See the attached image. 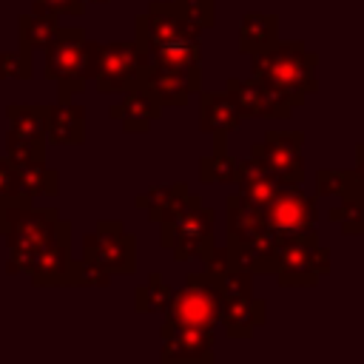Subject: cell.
<instances>
[{"mask_svg": "<svg viewBox=\"0 0 364 364\" xmlns=\"http://www.w3.org/2000/svg\"><path fill=\"white\" fill-rule=\"evenodd\" d=\"M242 122V114L228 91H199V128L210 136L230 134Z\"/></svg>", "mask_w": 364, "mask_h": 364, "instance_id": "cell-17", "label": "cell"}, {"mask_svg": "<svg viewBox=\"0 0 364 364\" xmlns=\"http://www.w3.org/2000/svg\"><path fill=\"white\" fill-rule=\"evenodd\" d=\"M71 264H74V256H71V222L60 219V230L37 253L28 279H31L34 287H65V284H71Z\"/></svg>", "mask_w": 364, "mask_h": 364, "instance_id": "cell-13", "label": "cell"}, {"mask_svg": "<svg viewBox=\"0 0 364 364\" xmlns=\"http://www.w3.org/2000/svg\"><path fill=\"white\" fill-rule=\"evenodd\" d=\"M316 199L307 196L301 191V185L287 182L282 185V191L270 199V205L264 208V222L267 228L284 239V236H301V233H313L316 230Z\"/></svg>", "mask_w": 364, "mask_h": 364, "instance_id": "cell-9", "label": "cell"}, {"mask_svg": "<svg viewBox=\"0 0 364 364\" xmlns=\"http://www.w3.org/2000/svg\"><path fill=\"white\" fill-rule=\"evenodd\" d=\"M20 185L26 191V196L34 202L37 196H57L60 193V173L54 168L46 165V159H26V162H14Z\"/></svg>", "mask_w": 364, "mask_h": 364, "instance_id": "cell-25", "label": "cell"}, {"mask_svg": "<svg viewBox=\"0 0 364 364\" xmlns=\"http://www.w3.org/2000/svg\"><path fill=\"white\" fill-rule=\"evenodd\" d=\"M108 117L119 122V117H122V105H119V102H117V105H111V108H108Z\"/></svg>", "mask_w": 364, "mask_h": 364, "instance_id": "cell-38", "label": "cell"}, {"mask_svg": "<svg viewBox=\"0 0 364 364\" xmlns=\"http://www.w3.org/2000/svg\"><path fill=\"white\" fill-rule=\"evenodd\" d=\"M134 31H136V40L145 43V48H156L162 43H171V40H179V37H202L205 26H199L196 20L185 17L173 0L168 3H159L154 0L148 6V11L136 14L134 20Z\"/></svg>", "mask_w": 364, "mask_h": 364, "instance_id": "cell-10", "label": "cell"}, {"mask_svg": "<svg viewBox=\"0 0 364 364\" xmlns=\"http://www.w3.org/2000/svg\"><path fill=\"white\" fill-rule=\"evenodd\" d=\"M31 11L34 14H48V17H60V14L82 17L85 14V0H31Z\"/></svg>", "mask_w": 364, "mask_h": 364, "instance_id": "cell-34", "label": "cell"}, {"mask_svg": "<svg viewBox=\"0 0 364 364\" xmlns=\"http://www.w3.org/2000/svg\"><path fill=\"white\" fill-rule=\"evenodd\" d=\"M185 193H191L188 182H173V185H154V188H148L145 193L134 196V208H139V210H148V219H151V222H156L159 210H162L165 205H171L176 196H185Z\"/></svg>", "mask_w": 364, "mask_h": 364, "instance_id": "cell-29", "label": "cell"}, {"mask_svg": "<svg viewBox=\"0 0 364 364\" xmlns=\"http://www.w3.org/2000/svg\"><path fill=\"white\" fill-rule=\"evenodd\" d=\"M171 296H173V290L165 284V279L159 273H151V279L134 290V310H139V313H165Z\"/></svg>", "mask_w": 364, "mask_h": 364, "instance_id": "cell-28", "label": "cell"}, {"mask_svg": "<svg viewBox=\"0 0 364 364\" xmlns=\"http://www.w3.org/2000/svg\"><path fill=\"white\" fill-rule=\"evenodd\" d=\"M213 347H216L213 330L162 321V350H159V355H162L165 364H176V361L210 364L213 361Z\"/></svg>", "mask_w": 364, "mask_h": 364, "instance_id": "cell-12", "label": "cell"}, {"mask_svg": "<svg viewBox=\"0 0 364 364\" xmlns=\"http://www.w3.org/2000/svg\"><path fill=\"white\" fill-rule=\"evenodd\" d=\"M304 134L301 131H267L262 142L250 148V156L259 159L270 173L282 182H304V159H301Z\"/></svg>", "mask_w": 364, "mask_h": 364, "instance_id": "cell-11", "label": "cell"}, {"mask_svg": "<svg viewBox=\"0 0 364 364\" xmlns=\"http://www.w3.org/2000/svg\"><path fill=\"white\" fill-rule=\"evenodd\" d=\"M330 270V253L318 245L316 230L301 236H284L276 245L273 273L282 287H307L316 284Z\"/></svg>", "mask_w": 364, "mask_h": 364, "instance_id": "cell-7", "label": "cell"}, {"mask_svg": "<svg viewBox=\"0 0 364 364\" xmlns=\"http://www.w3.org/2000/svg\"><path fill=\"white\" fill-rule=\"evenodd\" d=\"M236 165H239V159H233L225 148V134H216L213 136V154L199 159V179L208 185L236 182Z\"/></svg>", "mask_w": 364, "mask_h": 364, "instance_id": "cell-26", "label": "cell"}, {"mask_svg": "<svg viewBox=\"0 0 364 364\" xmlns=\"http://www.w3.org/2000/svg\"><path fill=\"white\" fill-rule=\"evenodd\" d=\"M60 230L57 208H34L31 202L0 205V236L6 239V273H31L37 253Z\"/></svg>", "mask_w": 364, "mask_h": 364, "instance_id": "cell-1", "label": "cell"}, {"mask_svg": "<svg viewBox=\"0 0 364 364\" xmlns=\"http://www.w3.org/2000/svg\"><path fill=\"white\" fill-rule=\"evenodd\" d=\"M151 71V54L139 40H119V43H100L97 51V74L94 85L100 94L131 91L145 82Z\"/></svg>", "mask_w": 364, "mask_h": 364, "instance_id": "cell-5", "label": "cell"}, {"mask_svg": "<svg viewBox=\"0 0 364 364\" xmlns=\"http://www.w3.org/2000/svg\"><path fill=\"white\" fill-rule=\"evenodd\" d=\"M316 63L318 57L307 51L304 43L276 40L270 48L253 54V77L296 108L310 91H316Z\"/></svg>", "mask_w": 364, "mask_h": 364, "instance_id": "cell-2", "label": "cell"}, {"mask_svg": "<svg viewBox=\"0 0 364 364\" xmlns=\"http://www.w3.org/2000/svg\"><path fill=\"white\" fill-rule=\"evenodd\" d=\"M6 156L11 162H26V159H46V151L31 145V142H26L23 136L6 131Z\"/></svg>", "mask_w": 364, "mask_h": 364, "instance_id": "cell-36", "label": "cell"}, {"mask_svg": "<svg viewBox=\"0 0 364 364\" xmlns=\"http://www.w3.org/2000/svg\"><path fill=\"white\" fill-rule=\"evenodd\" d=\"M46 114H48V105H20V102L6 105L9 131L23 136L26 142L43 148V151L48 145V139H46Z\"/></svg>", "mask_w": 364, "mask_h": 364, "instance_id": "cell-23", "label": "cell"}, {"mask_svg": "<svg viewBox=\"0 0 364 364\" xmlns=\"http://www.w3.org/2000/svg\"><path fill=\"white\" fill-rule=\"evenodd\" d=\"M85 3H88V0H85ZM91 3H108V0H91Z\"/></svg>", "mask_w": 364, "mask_h": 364, "instance_id": "cell-39", "label": "cell"}, {"mask_svg": "<svg viewBox=\"0 0 364 364\" xmlns=\"http://www.w3.org/2000/svg\"><path fill=\"white\" fill-rule=\"evenodd\" d=\"M213 222H216L213 208L202 205V199L196 193H191L185 202V210L173 222L159 225V245L165 250H171L173 262H191V259L205 262L210 256V250L216 247Z\"/></svg>", "mask_w": 364, "mask_h": 364, "instance_id": "cell-4", "label": "cell"}, {"mask_svg": "<svg viewBox=\"0 0 364 364\" xmlns=\"http://www.w3.org/2000/svg\"><path fill=\"white\" fill-rule=\"evenodd\" d=\"M355 173H358L361 182H364V145L355 148Z\"/></svg>", "mask_w": 364, "mask_h": 364, "instance_id": "cell-37", "label": "cell"}, {"mask_svg": "<svg viewBox=\"0 0 364 364\" xmlns=\"http://www.w3.org/2000/svg\"><path fill=\"white\" fill-rule=\"evenodd\" d=\"M330 219L341 225V233H364V196H347L338 208L330 210Z\"/></svg>", "mask_w": 364, "mask_h": 364, "instance_id": "cell-31", "label": "cell"}, {"mask_svg": "<svg viewBox=\"0 0 364 364\" xmlns=\"http://www.w3.org/2000/svg\"><path fill=\"white\" fill-rule=\"evenodd\" d=\"M236 185L245 199H250L253 205H259L264 210L270 205V199L282 191V185H287V182H282L276 173H270L259 159L247 156L236 165Z\"/></svg>", "mask_w": 364, "mask_h": 364, "instance_id": "cell-18", "label": "cell"}, {"mask_svg": "<svg viewBox=\"0 0 364 364\" xmlns=\"http://www.w3.org/2000/svg\"><path fill=\"white\" fill-rule=\"evenodd\" d=\"M279 40V17L276 14H262V11H250L242 17L239 23V51L242 54H259L264 48H270Z\"/></svg>", "mask_w": 364, "mask_h": 364, "instance_id": "cell-22", "label": "cell"}, {"mask_svg": "<svg viewBox=\"0 0 364 364\" xmlns=\"http://www.w3.org/2000/svg\"><path fill=\"white\" fill-rule=\"evenodd\" d=\"M0 199L3 202H31L20 185V176H17V168L9 156L0 159Z\"/></svg>", "mask_w": 364, "mask_h": 364, "instance_id": "cell-33", "label": "cell"}, {"mask_svg": "<svg viewBox=\"0 0 364 364\" xmlns=\"http://www.w3.org/2000/svg\"><path fill=\"white\" fill-rule=\"evenodd\" d=\"M63 26L57 23V17H48V14H20L17 17V40H20V51L26 57L34 54V48H48L57 37H60Z\"/></svg>", "mask_w": 364, "mask_h": 364, "instance_id": "cell-24", "label": "cell"}, {"mask_svg": "<svg viewBox=\"0 0 364 364\" xmlns=\"http://www.w3.org/2000/svg\"><path fill=\"white\" fill-rule=\"evenodd\" d=\"M100 43L85 37L82 26H63L60 37L43 51V77L57 82V100L71 102V94L82 91L97 74Z\"/></svg>", "mask_w": 364, "mask_h": 364, "instance_id": "cell-3", "label": "cell"}, {"mask_svg": "<svg viewBox=\"0 0 364 364\" xmlns=\"http://www.w3.org/2000/svg\"><path fill=\"white\" fill-rule=\"evenodd\" d=\"M119 105H122L119 122H122V128L128 134H145L151 128V122H156L162 117V108H165L145 82L136 85V88H131V91H125V97H122Z\"/></svg>", "mask_w": 364, "mask_h": 364, "instance_id": "cell-21", "label": "cell"}, {"mask_svg": "<svg viewBox=\"0 0 364 364\" xmlns=\"http://www.w3.org/2000/svg\"><path fill=\"white\" fill-rule=\"evenodd\" d=\"M114 273L94 259H74L71 264V287H108Z\"/></svg>", "mask_w": 364, "mask_h": 364, "instance_id": "cell-30", "label": "cell"}, {"mask_svg": "<svg viewBox=\"0 0 364 364\" xmlns=\"http://www.w3.org/2000/svg\"><path fill=\"white\" fill-rule=\"evenodd\" d=\"M316 193L318 196H338V199L364 196V182H361V176L355 171L321 168V171H316Z\"/></svg>", "mask_w": 364, "mask_h": 364, "instance_id": "cell-27", "label": "cell"}, {"mask_svg": "<svg viewBox=\"0 0 364 364\" xmlns=\"http://www.w3.org/2000/svg\"><path fill=\"white\" fill-rule=\"evenodd\" d=\"M82 259L102 262L117 276H131L136 270V239L125 233L119 219H100L94 233L82 236Z\"/></svg>", "mask_w": 364, "mask_h": 364, "instance_id": "cell-8", "label": "cell"}, {"mask_svg": "<svg viewBox=\"0 0 364 364\" xmlns=\"http://www.w3.org/2000/svg\"><path fill=\"white\" fill-rule=\"evenodd\" d=\"M225 91L233 97V102H236L242 119H250V117L287 119L290 111H293V105H290L284 97H279V94H273L270 88H264L256 77H250V80H236V77H230L228 85H225Z\"/></svg>", "mask_w": 364, "mask_h": 364, "instance_id": "cell-14", "label": "cell"}, {"mask_svg": "<svg viewBox=\"0 0 364 364\" xmlns=\"http://www.w3.org/2000/svg\"><path fill=\"white\" fill-rule=\"evenodd\" d=\"M0 205H3V199H0Z\"/></svg>", "mask_w": 364, "mask_h": 364, "instance_id": "cell-40", "label": "cell"}, {"mask_svg": "<svg viewBox=\"0 0 364 364\" xmlns=\"http://www.w3.org/2000/svg\"><path fill=\"white\" fill-rule=\"evenodd\" d=\"M31 57H26L20 48L17 51H0V80H31Z\"/></svg>", "mask_w": 364, "mask_h": 364, "instance_id": "cell-32", "label": "cell"}, {"mask_svg": "<svg viewBox=\"0 0 364 364\" xmlns=\"http://www.w3.org/2000/svg\"><path fill=\"white\" fill-rule=\"evenodd\" d=\"M264 318H267V304L262 299H253V293L222 299L219 324L230 338H250L253 330L264 324Z\"/></svg>", "mask_w": 364, "mask_h": 364, "instance_id": "cell-15", "label": "cell"}, {"mask_svg": "<svg viewBox=\"0 0 364 364\" xmlns=\"http://www.w3.org/2000/svg\"><path fill=\"white\" fill-rule=\"evenodd\" d=\"M48 145H82L85 142V108L77 102H54L46 114Z\"/></svg>", "mask_w": 364, "mask_h": 364, "instance_id": "cell-16", "label": "cell"}, {"mask_svg": "<svg viewBox=\"0 0 364 364\" xmlns=\"http://www.w3.org/2000/svg\"><path fill=\"white\" fill-rule=\"evenodd\" d=\"M162 316L165 321H173V324L213 330L222 316V290L208 270L188 273L185 284L171 296Z\"/></svg>", "mask_w": 364, "mask_h": 364, "instance_id": "cell-6", "label": "cell"}, {"mask_svg": "<svg viewBox=\"0 0 364 364\" xmlns=\"http://www.w3.org/2000/svg\"><path fill=\"white\" fill-rule=\"evenodd\" d=\"M151 54V65L159 71H176V74H191V71H202V46L199 37H179L171 43H162L156 48L148 51Z\"/></svg>", "mask_w": 364, "mask_h": 364, "instance_id": "cell-20", "label": "cell"}, {"mask_svg": "<svg viewBox=\"0 0 364 364\" xmlns=\"http://www.w3.org/2000/svg\"><path fill=\"white\" fill-rule=\"evenodd\" d=\"M173 3H176V9L185 17L196 20L205 28H210L216 23V6H213V0H173Z\"/></svg>", "mask_w": 364, "mask_h": 364, "instance_id": "cell-35", "label": "cell"}, {"mask_svg": "<svg viewBox=\"0 0 364 364\" xmlns=\"http://www.w3.org/2000/svg\"><path fill=\"white\" fill-rule=\"evenodd\" d=\"M145 85L154 91V97L162 105H185L193 94L202 91V71H191V74H176V71H159L151 65Z\"/></svg>", "mask_w": 364, "mask_h": 364, "instance_id": "cell-19", "label": "cell"}]
</instances>
